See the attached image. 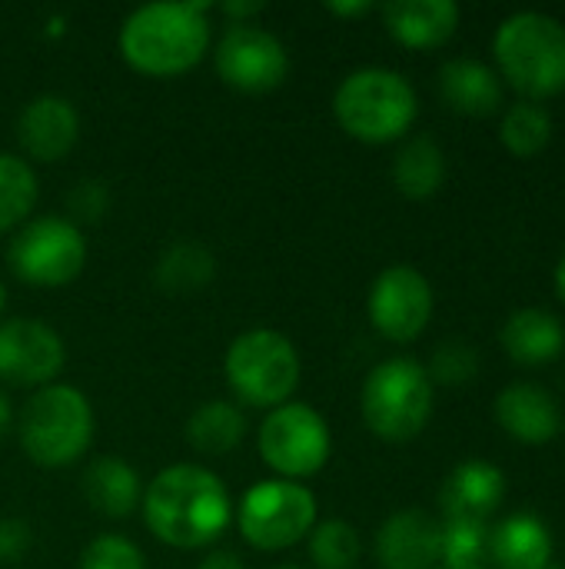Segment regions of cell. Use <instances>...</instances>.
I'll list each match as a JSON object with an SVG mask.
<instances>
[{"label": "cell", "mask_w": 565, "mask_h": 569, "mask_svg": "<svg viewBox=\"0 0 565 569\" xmlns=\"http://www.w3.org/2000/svg\"><path fill=\"white\" fill-rule=\"evenodd\" d=\"M143 523L173 550L213 547L233 523L223 480L203 463H173L143 487Z\"/></svg>", "instance_id": "obj_1"}, {"label": "cell", "mask_w": 565, "mask_h": 569, "mask_svg": "<svg viewBox=\"0 0 565 569\" xmlns=\"http://www.w3.org/2000/svg\"><path fill=\"white\" fill-rule=\"evenodd\" d=\"M117 43L130 70L180 77L210 53V3H143L127 13Z\"/></svg>", "instance_id": "obj_2"}, {"label": "cell", "mask_w": 565, "mask_h": 569, "mask_svg": "<svg viewBox=\"0 0 565 569\" xmlns=\"http://www.w3.org/2000/svg\"><path fill=\"white\" fill-rule=\"evenodd\" d=\"M17 440L30 463L43 470H60L77 463L97 430L93 407L73 383H47L30 393L17 413Z\"/></svg>", "instance_id": "obj_3"}, {"label": "cell", "mask_w": 565, "mask_h": 569, "mask_svg": "<svg viewBox=\"0 0 565 569\" xmlns=\"http://www.w3.org/2000/svg\"><path fill=\"white\" fill-rule=\"evenodd\" d=\"M500 73L529 100L565 90V23L543 10H516L493 33Z\"/></svg>", "instance_id": "obj_4"}, {"label": "cell", "mask_w": 565, "mask_h": 569, "mask_svg": "<svg viewBox=\"0 0 565 569\" xmlns=\"http://www.w3.org/2000/svg\"><path fill=\"white\" fill-rule=\"evenodd\" d=\"M413 83L390 67H360L346 73L333 93L336 123L363 143L400 140L416 120Z\"/></svg>", "instance_id": "obj_5"}, {"label": "cell", "mask_w": 565, "mask_h": 569, "mask_svg": "<svg viewBox=\"0 0 565 569\" xmlns=\"http://www.w3.org/2000/svg\"><path fill=\"white\" fill-rule=\"evenodd\" d=\"M223 373L243 407L276 410L293 400L303 363L296 343L270 327H253L233 337L223 357Z\"/></svg>", "instance_id": "obj_6"}, {"label": "cell", "mask_w": 565, "mask_h": 569, "mask_svg": "<svg viewBox=\"0 0 565 569\" xmlns=\"http://www.w3.org/2000/svg\"><path fill=\"white\" fill-rule=\"evenodd\" d=\"M360 410L366 427L390 443H406L423 433L433 417V380L413 357L376 363L363 383Z\"/></svg>", "instance_id": "obj_7"}, {"label": "cell", "mask_w": 565, "mask_h": 569, "mask_svg": "<svg viewBox=\"0 0 565 569\" xmlns=\"http://www.w3.org/2000/svg\"><path fill=\"white\" fill-rule=\"evenodd\" d=\"M233 520L253 550L280 553L313 533V527L320 523V507L306 483L263 480L243 493Z\"/></svg>", "instance_id": "obj_8"}, {"label": "cell", "mask_w": 565, "mask_h": 569, "mask_svg": "<svg viewBox=\"0 0 565 569\" xmlns=\"http://www.w3.org/2000/svg\"><path fill=\"white\" fill-rule=\"evenodd\" d=\"M260 460L276 473V480H310L316 477L333 453V433L326 417L300 400H290L276 410H266L256 433Z\"/></svg>", "instance_id": "obj_9"}, {"label": "cell", "mask_w": 565, "mask_h": 569, "mask_svg": "<svg viewBox=\"0 0 565 569\" xmlns=\"http://www.w3.org/2000/svg\"><path fill=\"white\" fill-rule=\"evenodd\" d=\"M7 263L20 283L67 287L87 267L83 230L70 217H30L7 247Z\"/></svg>", "instance_id": "obj_10"}, {"label": "cell", "mask_w": 565, "mask_h": 569, "mask_svg": "<svg viewBox=\"0 0 565 569\" xmlns=\"http://www.w3.org/2000/svg\"><path fill=\"white\" fill-rule=\"evenodd\" d=\"M216 77L240 93H270L290 77L283 40L260 23H226L213 53Z\"/></svg>", "instance_id": "obj_11"}, {"label": "cell", "mask_w": 565, "mask_h": 569, "mask_svg": "<svg viewBox=\"0 0 565 569\" xmlns=\"http://www.w3.org/2000/svg\"><path fill=\"white\" fill-rule=\"evenodd\" d=\"M366 313L386 340L410 343L426 330L433 317V287L416 267L393 263L376 273L366 297Z\"/></svg>", "instance_id": "obj_12"}, {"label": "cell", "mask_w": 565, "mask_h": 569, "mask_svg": "<svg viewBox=\"0 0 565 569\" xmlns=\"http://www.w3.org/2000/svg\"><path fill=\"white\" fill-rule=\"evenodd\" d=\"M67 363L63 337L33 317H13L0 320V380L10 387H30L40 390L47 383H57L60 370Z\"/></svg>", "instance_id": "obj_13"}, {"label": "cell", "mask_w": 565, "mask_h": 569, "mask_svg": "<svg viewBox=\"0 0 565 569\" xmlns=\"http://www.w3.org/2000/svg\"><path fill=\"white\" fill-rule=\"evenodd\" d=\"M77 140H80V110L73 107V100L60 93L33 97L17 117V143L27 163L30 160L57 163L77 147Z\"/></svg>", "instance_id": "obj_14"}, {"label": "cell", "mask_w": 565, "mask_h": 569, "mask_svg": "<svg viewBox=\"0 0 565 569\" xmlns=\"http://www.w3.org/2000/svg\"><path fill=\"white\" fill-rule=\"evenodd\" d=\"M373 550L383 569H436L443 550V523L416 507L396 510L380 523Z\"/></svg>", "instance_id": "obj_15"}, {"label": "cell", "mask_w": 565, "mask_h": 569, "mask_svg": "<svg viewBox=\"0 0 565 569\" xmlns=\"http://www.w3.org/2000/svg\"><path fill=\"white\" fill-rule=\"evenodd\" d=\"M506 497V477L490 460L460 463L440 487V510L446 520L486 523Z\"/></svg>", "instance_id": "obj_16"}, {"label": "cell", "mask_w": 565, "mask_h": 569, "mask_svg": "<svg viewBox=\"0 0 565 569\" xmlns=\"http://www.w3.org/2000/svg\"><path fill=\"white\" fill-rule=\"evenodd\" d=\"M493 413H496V423L523 443H546L563 430L559 403L553 400V393L546 387L529 383V380L509 383L496 397Z\"/></svg>", "instance_id": "obj_17"}, {"label": "cell", "mask_w": 565, "mask_h": 569, "mask_svg": "<svg viewBox=\"0 0 565 569\" xmlns=\"http://www.w3.org/2000/svg\"><path fill=\"white\" fill-rule=\"evenodd\" d=\"M380 13L390 37L413 50L440 47L460 27L456 0H390L380 7Z\"/></svg>", "instance_id": "obj_18"}, {"label": "cell", "mask_w": 565, "mask_h": 569, "mask_svg": "<svg viewBox=\"0 0 565 569\" xmlns=\"http://www.w3.org/2000/svg\"><path fill=\"white\" fill-rule=\"evenodd\" d=\"M80 493L93 513H100L107 520H127L133 510H140L143 480H140L137 467H130L127 460L100 457L83 470Z\"/></svg>", "instance_id": "obj_19"}, {"label": "cell", "mask_w": 565, "mask_h": 569, "mask_svg": "<svg viewBox=\"0 0 565 569\" xmlns=\"http://www.w3.org/2000/svg\"><path fill=\"white\" fill-rule=\"evenodd\" d=\"M440 80V93L443 100L456 110V113H470V117H486L503 103V77L476 60V57H453L440 67L436 73Z\"/></svg>", "instance_id": "obj_20"}, {"label": "cell", "mask_w": 565, "mask_h": 569, "mask_svg": "<svg viewBox=\"0 0 565 569\" xmlns=\"http://www.w3.org/2000/svg\"><path fill=\"white\" fill-rule=\"evenodd\" d=\"M503 350L523 363V367H539L549 363L563 353L565 327L553 310L543 307H519L506 317L503 323Z\"/></svg>", "instance_id": "obj_21"}, {"label": "cell", "mask_w": 565, "mask_h": 569, "mask_svg": "<svg viewBox=\"0 0 565 569\" xmlns=\"http://www.w3.org/2000/svg\"><path fill=\"white\" fill-rule=\"evenodd\" d=\"M490 553L496 569H546L553 537L536 513H509L490 527Z\"/></svg>", "instance_id": "obj_22"}, {"label": "cell", "mask_w": 565, "mask_h": 569, "mask_svg": "<svg viewBox=\"0 0 565 569\" xmlns=\"http://www.w3.org/2000/svg\"><path fill=\"white\" fill-rule=\"evenodd\" d=\"M246 440L243 407L233 400H206L186 420V443L203 457H226Z\"/></svg>", "instance_id": "obj_23"}, {"label": "cell", "mask_w": 565, "mask_h": 569, "mask_svg": "<svg viewBox=\"0 0 565 569\" xmlns=\"http://www.w3.org/2000/svg\"><path fill=\"white\" fill-rule=\"evenodd\" d=\"M443 180H446V153L433 137L416 133L396 150V157H393V183H396V190L403 197L426 200L443 187Z\"/></svg>", "instance_id": "obj_24"}, {"label": "cell", "mask_w": 565, "mask_h": 569, "mask_svg": "<svg viewBox=\"0 0 565 569\" xmlns=\"http://www.w3.org/2000/svg\"><path fill=\"white\" fill-rule=\"evenodd\" d=\"M213 277H216V257L196 240L170 243L153 267L157 287L170 297H193L203 287H210Z\"/></svg>", "instance_id": "obj_25"}, {"label": "cell", "mask_w": 565, "mask_h": 569, "mask_svg": "<svg viewBox=\"0 0 565 569\" xmlns=\"http://www.w3.org/2000/svg\"><path fill=\"white\" fill-rule=\"evenodd\" d=\"M37 203V173L17 153H0V233L23 227Z\"/></svg>", "instance_id": "obj_26"}, {"label": "cell", "mask_w": 565, "mask_h": 569, "mask_svg": "<svg viewBox=\"0 0 565 569\" xmlns=\"http://www.w3.org/2000/svg\"><path fill=\"white\" fill-rule=\"evenodd\" d=\"M500 137H503L506 150H513L516 157H533L553 140V117L536 100H516L503 113Z\"/></svg>", "instance_id": "obj_27"}, {"label": "cell", "mask_w": 565, "mask_h": 569, "mask_svg": "<svg viewBox=\"0 0 565 569\" xmlns=\"http://www.w3.org/2000/svg\"><path fill=\"white\" fill-rule=\"evenodd\" d=\"M440 563L443 569H496L490 553V523L446 520Z\"/></svg>", "instance_id": "obj_28"}, {"label": "cell", "mask_w": 565, "mask_h": 569, "mask_svg": "<svg viewBox=\"0 0 565 569\" xmlns=\"http://www.w3.org/2000/svg\"><path fill=\"white\" fill-rule=\"evenodd\" d=\"M363 557V543L353 523L323 520L310 533V560L316 569H356Z\"/></svg>", "instance_id": "obj_29"}, {"label": "cell", "mask_w": 565, "mask_h": 569, "mask_svg": "<svg viewBox=\"0 0 565 569\" xmlns=\"http://www.w3.org/2000/svg\"><path fill=\"white\" fill-rule=\"evenodd\" d=\"M77 569H147V557L130 537L100 533L83 547Z\"/></svg>", "instance_id": "obj_30"}, {"label": "cell", "mask_w": 565, "mask_h": 569, "mask_svg": "<svg viewBox=\"0 0 565 569\" xmlns=\"http://www.w3.org/2000/svg\"><path fill=\"white\" fill-rule=\"evenodd\" d=\"M480 370V353L473 350V343L466 340H446L433 360H430V380L433 383H446V387H460L470 383Z\"/></svg>", "instance_id": "obj_31"}, {"label": "cell", "mask_w": 565, "mask_h": 569, "mask_svg": "<svg viewBox=\"0 0 565 569\" xmlns=\"http://www.w3.org/2000/svg\"><path fill=\"white\" fill-rule=\"evenodd\" d=\"M33 547V527L27 520H17V517H3L0 520V563L3 567H13L20 563Z\"/></svg>", "instance_id": "obj_32"}, {"label": "cell", "mask_w": 565, "mask_h": 569, "mask_svg": "<svg viewBox=\"0 0 565 569\" xmlns=\"http://www.w3.org/2000/svg\"><path fill=\"white\" fill-rule=\"evenodd\" d=\"M110 207V190L100 180H80L70 190V213L80 220H100Z\"/></svg>", "instance_id": "obj_33"}, {"label": "cell", "mask_w": 565, "mask_h": 569, "mask_svg": "<svg viewBox=\"0 0 565 569\" xmlns=\"http://www.w3.org/2000/svg\"><path fill=\"white\" fill-rule=\"evenodd\" d=\"M266 10V3H223L220 13L230 17V23H253V17H260Z\"/></svg>", "instance_id": "obj_34"}, {"label": "cell", "mask_w": 565, "mask_h": 569, "mask_svg": "<svg viewBox=\"0 0 565 569\" xmlns=\"http://www.w3.org/2000/svg\"><path fill=\"white\" fill-rule=\"evenodd\" d=\"M196 569H246V563L233 553V550H213L200 560Z\"/></svg>", "instance_id": "obj_35"}, {"label": "cell", "mask_w": 565, "mask_h": 569, "mask_svg": "<svg viewBox=\"0 0 565 569\" xmlns=\"http://www.w3.org/2000/svg\"><path fill=\"white\" fill-rule=\"evenodd\" d=\"M326 10H330V13H336V17H366V13H373V10H376V3H370V0H350V3H343V0H330V3H326Z\"/></svg>", "instance_id": "obj_36"}, {"label": "cell", "mask_w": 565, "mask_h": 569, "mask_svg": "<svg viewBox=\"0 0 565 569\" xmlns=\"http://www.w3.org/2000/svg\"><path fill=\"white\" fill-rule=\"evenodd\" d=\"M13 423H17V417H13V407H10V397L0 390V437H7L10 430H13Z\"/></svg>", "instance_id": "obj_37"}, {"label": "cell", "mask_w": 565, "mask_h": 569, "mask_svg": "<svg viewBox=\"0 0 565 569\" xmlns=\"http://www.w3.org/2000/svg\"><path fill=\"white\" fill-rule=\"evenodd\" d=\"M556 290H559V297L565 300V253L559 257V263H556Z\"/></svg>", "instance_id": "obj_38"}, {"label": "cell", "mask_w": 565, "mask_h": 569, "mask_svg": "<svg viewBox=\"0 0 565 569\" xmlns=\"http://www.w3.org/2000/svg\"><path fill=\"white\" fill-rule=\"evenodd\" d=\"M3 310H7V287H3V280H0V317H3Z\"/></svg>", "instance_id": "obj_39"}, {"label": "cell", "mask_w": 565, "mask_h": 569, "mask_svg": "<svg viewBox=\"0 0 565 569\" xmlns=\"http://www.w3.org/2000/svg\"><path fill=\"white\" fill-rule=\"evenodd\" d=\"M276 569H303V567H293V563H283V567H276Z\"/></svg>", "instance_id": "obj_40"}, {"label": "cell", "mask_w": 565, "mask_h": 569, "mask_svg": "<svg viewBox=\"0 0 565 569\" xmlns=\"http://www.w3.org/2000/svg\"><path fill=\"white\" fill-rule=\"evenodd\" d=\"M546 569H563V567H553V563H549V567H546Z\"/></svg>", "instance_id": "obj_41"}, {"label": "cell", "mask_w": 565, "mask_h": 569, "mask_svg": "<svg viewBox=\"0 0 565 569\" xmlns=\"http://www.w3.org/2000/svg\"><path fill=\"white\" fill-rule=\"evenodd\" d=\"M436 569H443V567H436Z\"/></svg>", "instance_id": "obj_42"}]
</instances>
